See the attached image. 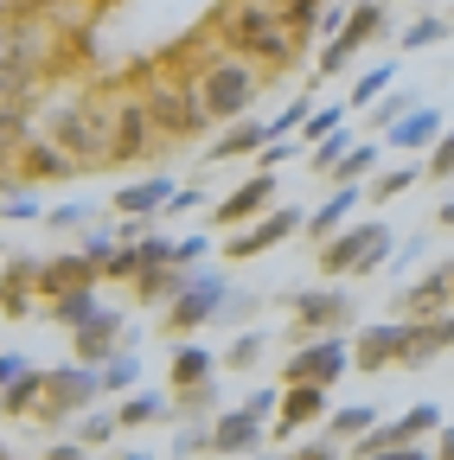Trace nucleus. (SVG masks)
<instances>
[{"label":"nucleus","instance_id":"4","mask_svg":"<svg viewBox=\"0 0 454 460\" xmlns=\"http://www.w3.org/2000/svg\"><path fill=\"white\" fill-rule=\"evenodd\" d=\"M51 141H58L71 160H77V172L84 166H109V102H58L51 109Z\"/></svg>","mask_w":454,"mask_h":460},{"label":"nucleus","instance_id":"12","mask_svg":"<svg viewBox=\"0 0 454 460\" xmlns=\"http://www.w3.org/2000/svg\"><path fill=\"white\" fill-rule=\"evenodd\" d=\"M295 230H307V211L301 205H269L263 217H250V224H237L231 237H224V256L231 262H250V256H269L275 243H289Z\"/></svg>","mask_w":454,"mask_h":460},{"label":"nucleus","instance_id":"46","mask_svg":"<svg viewBox=\"0 0 454 460\" xmlns=\"http://www.w3.org/2000/svg\"><path fill=\"white\" fill-rule=\"evenodd\" d=\"M404 109H416V96H410V90H384V96L371 102V135H384V128H390Z\"/></svg>","mask_w":454,"mask_h":460},{"label":"nucleus","instance_id":"37","mask_svg":"<svg viewBox=\"0 0 454 460\" xmlns=\"http://www.w3.org/2000/svg\"><path fill=\"white\" fill-rule=\"evenodd\" d=\"M371 422H378V402H346V410L326 416V435H333V441H359Z\"/></svg>","mask_w":454,"mask_h":460},{"label":"nucleus","instance_id":"20","mask_svg":"<svg viewBox=\"0 0 454 460\" xmlns=\"http://www.w3.org/2000/svg\"><path fill=\"white\" fill-rule=\"evenodd\" d=\"M326 416V384H289L281 390V402H275V441H289L295 429H307V422H320Z\"/></svg>","mask_w":454,"mask_h":460},{"label":"nucleus","instance_id":"15","mask_svg":"<svg viewBox=\"0 0 454 460\" xmlns=\"http://www.w3.org/2000/svg\"><path fill=\"white\" fill-rule=\"evenodd\" d=\"M448 307H454V262L423 269L416 281L396 288V314L404 320H429V314H448Z\"/></svg>","mask_w":454,"mask_h":460},{"label":"nucleus","instance_id":"57","mask_svg":"<svg viewBox=\"0 0 454 460\" xmlns=\"http://www.w3.org/2000/svg\"><path fill=\"white\" fill-rule=\"evenodd\" d=\"M435 454H441V460H454V429H435Z\"/></svg>","mask_w":454,"mask_h":460},{"label":"nucleus","instance_id":"25","mask_svg":"<svg viewBox=\"0 0 454 460\" xmlns=\"http://www.w3.org/2000/svg\"><path fill=\"white\" fill-rule=\"evenodd\" d=\"M186 281H192V269H186V262H147V269H135V281H129V288H135V301H141V307H166Z\"/></svg>","mask_w":454,"mask_h":460},{"label":"nucleus","instance_id":"38","mask_svg":"<svg viewBox=\"0 0 454 460\" xmlns=\"http://www.w3.org/2000/svg\"><path fill=\"white\" fill-rule=\"evenodd\" d=\"M441 39H454V26H448L441 13H416L404 32H396V45H404V51H429V45H441Z\"/></svg>","mask_w":454,"mask_h":460},{"label":"nucleus","instance_id":"55","mask_svg":"<svg viewBox=\"0 0 454 460\" xmlns=\"http://www.w3.org/2000/svg\"><path fill=\"white\" fill-rule=\"evenodd\" d=\"M275 402H281V390H250V396H244V410H256V416H275Z\"/></svg>","mask_w":454,"mask_h":460},{"label":"nucleus","instance_id":"28","mask_svg":"<svg viewBox=\"0 0 454 460\" xmlns=\"http://www.w3.org/2000/svg\"><path fill=\"white\" fill-rule=\"evenodd\" d=\"M39 402H45V371H32V365H20L0 384V416H39Z\"/></svg>","mask_w":454,"mask_h":460},{"label":"nucleus","instance_id":"30","mask_svg":"<svg viewBox=\"0 0 454 460\" xmlns=\"http://www.w3.org/2000/svg\"><path fill=\"white\" fill-rule=\"evenodd\" d=\"M269 141V122H244V115H237V122H231V135H218L211 147H205V160L211 166H224V160H244V154H256Z\"/></svg>","mask_w":454,"mask_h":460},{"label":"nucleus","instance_id":"32","mask_svg":"<svg viewBox=\"0 0 454 460\" xmlns=\"http://www.w3.org/2000/svg\"><path fill=\"white\" fill-rule=\"evenodd\" d=\"M102 314V295H96V281H84V288H65V295H51V320L58 326H84V320H96Z\"/></svg>","mask_w":454,"mask_h":460},{"label":"nucleus","instance_id":"36","mask_svg":"<svg viewBox=\"0 0 454 460\" xmlns=\"http://www.w3.org/2000/svg\"><path fill=\"white\" fill-rule=\"evenodd\" d=\"M263 358H269V332H237L231 345H224L218 365H224V371H256Z\"/></svg>","mask_w":454,"mask_h":460},{"label":"nucleus","instance_id":"47","mask_svg":"<svg viewBox=\"0 0 454 460\" xmlns=\"http://www.w3.org/2000/svg\"><path fill=\"white\" fill-rule=\"evenodd\" d=\"M307 109H314V96H295V102H281V109L269 115V141H275V135H301Z\"/></svg>","mask_w":454,"mask_h":460},{"label":"nucleus","instance_id":"14","mask_svg":"<svg viewBox=\"0 0 454 460\" xmlns=\"http://www.w3.org/2000/svg\"><path fill=\"white\" fill-rule=\"evenodd\" d=\"M51 65H58V39H51L39 20H0V71L45 77Z\"/></svg>","mask_w":454,"mask_h":460},{"label":"nucleus","instance_id":"34","mask_svg":"<svg viewBox=\"0 0 454 460\" xmlns=\"http://www.w3.org/2000/svg\"><path fill=\"white\" fill-rule=\"evenodd\" d=\"M410 186H423V160H410V166H390V172H371L365 199H371V211H378V205H390V199H404Z\"/></svg>","mask_w":454,"mask_h":460},{"label":"nucleus","instance_id":"50","mask_svg":"<svg viewBox=\"0 0 454 460\" xmlns=\"http://www.w3.org/2000/svg\"><path fill=\"white\" fill-rule=\"evenodd\" d=\"M205 205H211V199H205L199 186H174V199H166L160 217H186V211H205Z\"/></svg>","mask_w":454,"mask_h":460},{"label":"nucleus","instance_id":"8","mask_svg":"<svg viewBox=\"0 0 454 460\" xmlns=\"http://www.w3.org/2000/svg\"><path fill=\"white\" fill-rule=\"evenodd\" d=\"M352 371V339L346 332H307V339H295V352H289V365H281V384H339Z\"/></svg>","mask_w":454,"mask_h":460},{"label":"nucleus","instance_id":"21","mask_svg":"<svg viewBox=\"0 0 454 460\" xmlns=\"http://www.w3.org/2000/svg\"><path fill=\"white\" fill-rule=\"evenodd\" d=\"M441 128H448V122H441V109H435V102H416V109H404V115H396V122L384 128V141H390V147H404V154H429Z\"/></svg>","mask_w":454,"mask_h":460},{"label":"nucleus","instance_id":"33","mask_svg":"<svg viewBox=\"0 0 454 460\" xmlns=\"http://www.w3.org/2000/svg\"><path fill=\"white\" fill-rule=\"evenodd\" d=\"M160 416H174V396H166V390H135V396H122V410H116L122 429H154Z\"/></svg>","mask_w":454,"mask_h":460},{"label":"nucleus","instance_id":"59","mask_svg":"<svg viewBox=\"0 0 454 460\" xmlns=\"http://www.w3.org/2000/svg\"><path fill=\"white\" fill-rule=\"evenodd\" d=\"M20 365H26V358H7V352H0V384H7V377H13Z\"/></svg>","mask_w":454,"mask_h":460},{"label":"nucleus","instance_id":"53","mask_svg":"<svg viewBox=\"0 0 454 460\" xmlns=\"http://www.w3.org/2000/svg\"><path fill=\"white\" fill-rule=\"evenodd\" d=\"M256 307H263L256 295H244V288H231V301H224V314H218V320H250Z\"/></svg>","mask_w":454,"mask_h":460},{"label":"nucleus","instance_id":"19","mask_svg":"<svg viewBox=\"0 0 454 460\" xmlns=\"http://www.w3.org/2000/svg\"><path fill=\"white\" fill-rule=\"evenodd\" d=\"M263 441H269V435H263V416L244 410V402L211 416V454H224V460H231V454H256Z\"/></svg>","mask_w":454,"mask_h":460},{"label":"nucleus","instance_id":"51","mask_svg":"<svg viewBox=\"0 0 454 460\" xmlns=\"http://www.w3.org/2000/svg\"><path fill=\"white\" fill-rule=\"evenodd\" d=\"M166 454H211V422H205V429H180Z\"/></svg>","mask_w":454,"mask_h":460},{"label":"nucleus","instance_id":"40","mask_svg":"<svg viewBox=\"0 0 454 460\" xmlns=\"http://www.w3.org/2000/svg\"><path fill=\"white\" fill-rule=\"evenodd\" d=\"M423 180H429V186H448V180H454V122H448V128L435 135V147L423 154Z\"/></svg>","mask_w":454,"mask_h":460},{"label":"nucleus","instance_id":"35","mask_svg":"<svg viewBox=\"0 0 454 460\" xmlns=\"http://www.w3.org/2000/svg\"><path fill=\"white\" fill-rule=\"evenodd\" d=\"M390 84H396V65H390V58H378V65H365V71L352 77V96H346V102H352V109H371Z\"/></svg>","mask_w":454,"mask_h":460},{"label":"nucleus","instance_id":"11","mask_svg":"<svg viewBox=\"0 0 454 460\" xmlns=\"http://www.w3.org/2000/svg\"><path fill=\"white\" fill-rule=\"evenodd\" d=\"M289 314H295V339H307V332H352L359 326V301L346 295V288H295Z\"/></svg>","mask_w":454,"mask_h":460},{"label":"nucleus","instance_id":"49","mask_svg":"<svg viewBox=\"0 0 454 460\" xmlns=\"http://www.w3.org/2000/svg\"><path fill=\"white\" fill-rule=\"evenodd\" d=\"M84 217H90V205H84V199H65V205H51V211H45V224H51V230H77Z\"/></svg>","mask_w":454,"mask_h":460},{"label":"nucleus","instance_id":"43","mask_svg":"<svg viewBox=\"0 0 454 460\" xmlns=\"http://www.w3.org/2000/svg\"><path fill=\"white\" fill-rule=\"evenodd\" d=\"M346 109H352V102H314V109H307V122H301V141L314 147L320 135H333L339 122H346Z\"/></svg>","mask_w":454,"mask_h":460},{"label":"nucleus","instance_id":"29","mask_svg":"<svg viewBox=\"0 0 454 460\" xmlns=\"http://www.w3.org/2000/svg\"><path fill=\"white\" fill-rule=\"evenodd\" d=\"M211 377H218V352H205V345H180L174 365H166V390H192Z\"/></svg>","mask_w":454,"mask_h":460},{"label":"nucleus","instance_id":"13","mask_svg":"<svg viewBox=\"0 0 454 460\" xmlns=\"http://www.w3.org/2000/svg\"><path fill=\"white\" fill-rule=\"evenodd\" d=\"M160 147V122L147 115L141 96H122L116 109H109V166H135Z\"/></svg>","mask_w":454,"mask_h":460},{"label":"nucleus","instance_id":"56","mask_svg":"<svg viewBox=\"0 0 454 460\" xmlns=\"http://www.w3.org/2000/svg\"><path fill=\"white\" fill-rule=\"evenodd\" d=\"M77 454H84V441H51L45 447V460H77Z\"/></svg>","mask_w":454,"mask_h":460},{"label":"nucleus","instance_id":"7","mask_svg":"<svg viewBox=\"0 0 454 460\" xmlns=\"http://www.w3.org/2000/svg\"><path fill=\"white\" fill-rule=\"evenodd\" d=\"M231 288H237V281H224L218 269H205V262H199V269H192V281H186L180 295L160 307V326H166V332H180V339H186V332H199V326H211V320L224 314V301H231Z\"/></svg>","mask_w":454,"mask_h":460},{"label":"nucleus","instance_id":"22","mask_svg":"<svg viewBox=\"0 0 454 460\" xmlns=\"http://www.w3.org/2000/svg\"><path fill=\"white\" fill-rule=\"evenodd\" d=\"M441 352H454V314L410 320V332H404V365H435Z\"/></svg>","mask_w":454,"mask_h":460},{"label":"nucleus","instance_id":"44","mask_svg":"<svg viewBox=\"0 0 454 460\" xmlns=\"http://www.w3.org/2000/svg\"><path fill=\"white\" fill-rule=\"evenodd\" d=\"M116 429H122V422H116V410H84V416H77V441H84V447L116 441Z\"/></svg>","mask_w":454,"mask_h":460},{"label":"nucleus","instance_id":"41","mask_svg":"<svg viewBox=\"0 0 454 460\" xmlns=\"http://www.w3.org/2000/svg\"><path fill=\"white\" fill-rule=\"evenodd\" d=\"M135 384H141V358H135V345H122V352L102 365V390L122 396V390H135Z\"/></svg>","mask_w":454,"mask_h":460},{"label":"nucleus","instance_id":"42","mask_svg":"<svg viewBox=\"0 0 454 460\" xmlns=\"http://www.w3.org/2000/svg\"><path fill=\"white\" fill-rule=\"evenodd\" d=\"M365 172H378V141H352V147H346V160H339L326 180H352V186H359Z\"/></svg>","mask_w":454,"mask_h":460},{"label":"nucleus","instance_id":"18","mask_svg":"<svg viewBox=\"0 0 454 460\" xmlns=\"http://www.w3.org/2000/svg\"><path fill=\"white\" fill-rule=\"evenodd\" d=\"M404 332H410V320H371V326L352 339V365H359V371L404 365Z\"/></svg>","mask_w":454,"mask_h":460},{"label":"nucleus","instance_id":"31","mask_svg":"<svg viewBox=\"0 0 454 460\" xmlns=\"http://www.w3.org/2000/svg\"><path fill=\"white\" fill-rule=\"evenodd\" d=\"M32 295H39V262H7V281H0V314H32Z\"/></svg>","mask_w":454,"mask_h":460},{"label":"nucleus","instance_id":"2","mask_svg":"<svg viewBox=\"0 0 454 460\" xmlns=\"http://www.w3.org/2000/svg\"><path fill=\"white\" fill-rule=\"evenodd\" d=\"M390 256H396V230L384 217L339 224L333 237L320 243V269L326 275H371V269H390Z\"/></svg>","mask_w":454,"mask_h":460},{"label":"nucleus","instance_id":"58","mask_svg":"<svg viewBox=\"0 0 454 460\" xmlns=\"http://www.w3.org/2000/svg\"><path fill=\"white\" fill-rule=\"evenodd\" d=\"M435 224H441V230H454V192H448V199L435 205Z\"/></svg>","mask_w":454,"mask_h":460},{"label":"nucleus","instance_id":"54","mask_svg":"<svg viewBox=\"0 0 454 460\" xmlns=\"http://www.w3.org/2000/svg\"><path fill=\"white\" fill-rule=\"evenodd\" d=\"M51 0H0V20H39Z\"/></svg>","mask_w":454,"mask_h":460},{"label":"nucleus","instance_id":"52","mask_svg":"<svg viewBox=\"0 0 454 460\" xmlns=\"http://www.w3.org/2000/svg\"><path fill=\"white\" fill-rule=\"evenodd\" d=\"M205 250H211V237H174V262H186V269H199Z\"/></svg>","mask_w":454,"mask_h":460},{"label":"nucleus","instance_id":"23","mask_svg":"<svg viewBox=\"0 0 454 460\" xmlns=\"http://www.w3.org/2000/svg\"><path fill=\"white\" fill-rule=\"evenodd\" d=\"M71 172H77V160L51 141V135H32L20 147V186H32V180H71Z\"/></svg>","mask_w":454,"mask_h":460},{"label":"nucleus","instance_id":"17","mask_svg":"<svg viewBox=\"0 0 454 460\" xmlns=\"http://www.w3.org/2000/svg\"><path fill=\"white\" fill-rule=\"evenodd\" d=\"M122 345H135V339H129V320H122L116 307H102L96 320H84V326L71 332V352H77L84 365H109Z\"/></svg>","mask_w":454,"mask_h":460},{"label":"nucleus","instance_id":"27","mask_svg":"<svg viewBox=\"0 0 454 460\" xmlns=\"http://www.w3.org/2000/svg\"><path fill=\"white\" fill-rule=\"evenodd\" d=\"M166 199H174V180H166V172H147L135 186H116V217H160Z\"/></svg>","mask_w":454,"mask_h":460},{"label":"nucleus","instance_id":"10","mask_svg":"<svg viewBox=\"0 0 454 460\" xmlns=\"http://www.w3.org/2000/svg\"><path fill=\"white\" fill-rule=\"evenodd\" d=\"M441 429V410L435 402H410L396 422H371L359 441H346V454H359V460H378V454H410V441H423V435H435Z\"/></svg>","mask_w":454,"mask_h":460},{"label":"nucleus","instance_id":"60","mask_svg":"<svg viewBox=\"0 0 454 460\" xmlns=\"http://www.w3.org/2000/svg\"><path fill=\"white\" fill-rule=\"evenodd\" d=\"M0 281H7V269H0Z\"/></svg>","mask_w":454,"mask_h":460},{"label":"nucleus","instance_id":"24","mask_svg":"<svg viewBox=\"0 0 454 460\" xmlns=\"http://www.w3.org/2000/svg\"><path fill=\"white\" fill-rule=\"evenodd\" d=\"M359 199H365V186H352V180H333V192H326V199L307 211V237H314V243H326L333 230L359 211Z\"/></svg>","mask_w":454,"mask_h":460},{"label":"nucleus","instance_id":"9","mask_svg":"<svg viewBox=\"0 0 454 460\" xmlns=\"http://www.w3.org/2000/svg\"><path fill=\"white\" fill-rule=\"evenodd\" d=\"M384 26H390L384 0H352L346 20H339V32H326V45H320V77H339L371 39H384Z\"/></svg>","mask_w":454,"mask_h":460},{"label":"nucleus","instance_id":"3","mask_svg":"<svg viewBox=\"0 0 454 460\" xmlns=\"http://www.w3.org/2000/svg\"><path fill=\"white\" fill-rule=\"evenodd\" d=\"M263 96V65H250L244 51L231 58H211V65L199 71V102L211 122H237V115H250Z\"/></svg>","mask_w":454,"mask_h":460},{"label":"nucleus","instance_id":"48","mask_svg":"<svg viewBox=\"0 0 454 460\" xmlns=\"http://www.w3.org/2000/svg\"><path fill=\"white\" fill-rule=\"evenodd\" d=\"M77 250H84V256H90L96 269H109V256H116V250H122V237H116V230H90V237H84Z\"/></svg>","mask_w":454,"mask_h":460},{"label":"nucleus","instance_id":"39","mask_svg":"<svg viewBox=\"0 0 454 460\" xmlns=\"http://www.w3.org/2000/svg\"><path fill=\"white\" fill-rule=\"evenodd\" d=\"M346 147H352V128H346V122H339L333 135H320V141L307 147V172H314V180H320V172H333L339 160H346Z\"/></svg>","mask_w":454,"mask_h":460},{"label":"nucleus","instance_id":"16","mask_svg":"<svg viewBox=\"0 0 454 460\" xmlns=\"http://www.w3.org/2000/svg\"><path fill=\"white\" fill-rule=\"evenodd\" d=\"M269 205H275V172H250L244 186H231L224 199H211V224H218V230H237V224L263 217Z\"/></svg>","mask_w":454,"mask_h":460},{"label":"nucleus","instance_id":"45","mask_svg":"<svg viewBox=\"0 0 454 460\" xmlns=\"http://www.w3.org/2000/svg\"><path fill=\"white\" fill-rule=\"evenodd\" d=\"M0 217H7V224H32V217H45V205H39L32 186H20V192H0Z\"/></svg>","mask_w":454,"mask_h":460},{"label":"nucleus","instance_id":"5","mask_svg":"<svg viewBox=\"0 0 454 460\" xmlns=\"http://www.w3.org/2000/svg\"><path fill=\"white\" fill-rule=\"evenodd\" d=\"M109 390H102V365H58V371H45V402H39V422L45 429H71L84 410H96Z\"/></svg>","mask_w":454,"mask_h":460},{"label":"nucleus","instance_id":"6","mask_svg":"<svg viewBox=\"0 0 454 460\" xmlns=\"http://www.w3.org/2000/svg\"><path fill=\"white\" fill-rule=\"evenodd\" d=\"M141 102H147V115L160 122L166 141H174V135H192V128L211 122L205 102H199V77H180V71H154V77L141 84Z\"/></svg>","mask_w":454,"mask_h":460},{"label":"nucleus","instance_id":"26","mask_svg":"<svg viewBox=\"0 0 454 460\" xmlns=\"http://www.w3.org/2000/svg\"><path fill=\"white\" fill-rule=\"evenodd\" d=\"M84 281H102V269H96L84 250H65V256L39 262V295H45V301H51V295H65V288H84Z\"/></svg>","mask_w":454,"mask_h":460},{"label":"nucleus","instance_id":"1","mask_svg":"<svg viewBox=\"0 0 454 460\" xmlns=\"http://www.w3.org/2000/svg\"><path fill=\"white\" fill-rule=\"evenodd\" d=\"M224 45L244 51L263 71H289L301 58V32H295V20L281 7H237L231 20H224Z\"/></svg>","mask_w":454,"mask_h":460}]
</instances>
